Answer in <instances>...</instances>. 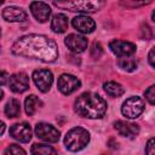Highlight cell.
<instances>
[{"instance_id":"obj_19","label":"cell","mask_w":155,"mask_h":155,"mask_svg":"<svg viewBox=\"0 0 155 155\" xmlns=\"http://www.w3.org/2000/svg\"><path fill=\"white\" fill-rule=\"evenodd\" d=\"M103 87H104V91L111 97H120L125 92V88L119 82H115V81H107L103 85Z\"/></svg>"},{"instance_id":"obj_18","label":"cell","mask_w":155,"mask_h":155,"mask_svg":"<svg viewBox=\"0 0 155 155\" xmlns=\"http://www.w3.org/2000/svg\"><path fill=\"white\" fill-rule=\"evenodd\" d=\"M31 155H57L56 150L48 145V144H41V143H35L31 145L30 149Z\"/></svg>"},{"instance_id":"obj_30","label":"cell","mask_w":155,"mask_h":155,"mask_svg":"<svg viewBox=\"0 0 155 155\" xmlns=\"http://www.w3.org/2000/svg\"><path fill=\"white\" fill-rule=\"evenodd\" d=\"M2 97H4V92H2V90L0 88V101L2 99Z\"/></svg>"},{"instance_id":"obj_23","label":"cell","mask_w":155,"mask_h":155,"mask_svg":"<svg viewBox=\"0 0 155 155\" xmlns=\"http://www.w3.org/2000/svg\"><path fill=\"white\" fill-rule=\"evenodd\" d=\"M4 155H25V151L23 150V148H21L17 144H11L10 147L6 148Z\"/></svg>"},{"instance_id":"obj_10","label":"cell","mask_w":155,"mask_h":155,"mask_svg":"<svg viewBox=\"0 0 155 155\" xmlns=\"http://www.w3.org/2000/svg\"><path fill=\"white\" fill-rule=\"evenodd\" d=\"M10 136L18 142L28 143L31 139V128L27 122L15 124L10 128Z\"/></svg>"},{"instance_id":"obj_24","label":"cell","mask_w":155,"mask_h":155,"mask_svg":"<svg viewBox=\"0 0 155 155\" xmlns=\"http://www.w3.org/2000/svg\"><path fill=\"white\" fill-rule=\"evenodd\" d=\"M103 53V48H102V45L99 42H94L92 45V48H91V56L93 58H99Z\"/></svg>"},{"instance_id":"obj_4","label":"cell","mask_w":155,"mask_h":155,"mask_svg":"<svg viewBox=\"0 0 155 155\" xmlns=\"http://www.w3.org/2000/svg\"><path fill=\"white\" fill-rule=\"evenodd\" d=\"M54 6L69 10L71 12H82V13H92L96 12L101 6H103V2L99 1H54Z\"/></svg>"},{"instance_id":"obj_13","label":"cell","mask_w":155,"mask_h":155,"mask_svg":"<svg viewBox=\"0 0 155 155\" xmlns=\"http://www.w3.org/2000/svg\"><path fill=\"white\" fill-rule=\"evenodd\" d=\"M30 11L35 19L40 23H45L48 21L51 15V8L46 2L42 1H33L30 4Z\"/></svg>"},{"instance_id":"obj_25","label":"cell","mask_w":155,"mask_h":155,"mask_svg":"<svg viewBox=\"0 0 155 155\" xmlns=\"http://www.w3.org/2000/svg\"><path fill=\"white\" fill-rule=\"evenodd\" d=\"M154 90H155V86L154 85H151L145 92H144V96H145V98H147V101L153 105L154 103H155V92H154Z\"/></svg>"},{"instance_id":"obj_9","label":"cell","mask_w":155,"mask_h":155,"mask_svg":"<svg viewBox=\"0 0 155 155\" xmlns=\"http://www.w3.org/2000/svg\"><path fill=\"white\" fill-rule=\"evenodd\" d=\"M111 52L119 57H128L136 52V45L130 41L124 40H113L109 44Z\"/></svg>"},{"instance_id":"obj_16","label":"cell","mask_w":155,"mask_h":155,"mask_svg":"<svg viewBox=\"0 0 155 155\" xmlns=\"http://www.w3.org/2000/svg\"><path fill=\"white\" fill-rule=\"evenodd\" d=\"M2 17L7 22H23L27 19V12L21 7L10 6L2 11Z\"/></svg>"},{"instance_id":"obj_27","label":"cell","mask_w":155,"mask_h":155,"mask_svg":"<svg viewBox=\"0 0 155 155\" xmlns=\"http://www.w3.org/2000/svg\"><path fill=\"white\" fill-rule=\"evenodd\" d=\"M8 79H10L8 74L6 71H4V70H0V86L7 84L8 82Z\"/></svg>"},{"instance_id":"obj_28","label":"cell","mask_w":155,"mask_h":155,"mask_svg":"<svg viewBox=\"0 0 155 155\" xmlns=\"http://www.w3.org/2000/svg\"><path fill=\"white\" fill-rule=\"evenodd\" d=\"M154 52H155V47H153L149 52V63L151 67H155V61H154Z\"/></svg>"},{"instance_id":"obj_2","label":"cell","mask_w":155,"mask_h":155,"mask_svg":"<svg viewBox=\"0 0 155 155\" xmlns=\"http://www.w3.org/2000/svg\"><path fill=\"white\" fill-rule=\"evenodd\" d=\"M74 109L80 116L88 119H101L107 111V102L97 93L85 92L76 98Z\"/></svg>"},{"instance_id":"obj_3","label":"cell","mask_w":155,"mask_h":155,"mask_svg":"<svg viewBox=\"0 0 155 155\" xmlns=\"http://www.w3.org/2000/svg\"><path fill=\"white\" fill-rule=\"evenodd\" d=\"M90 142V133L82 127H74L69 130L64 137V145L70 151H79L84 149Z\"/></svg>"},{"instance_id":"obj_32","label":"cell","mask_w":155,"mask_h":155,"mask_svg":"<svg viewBox=\"0 0 155 155\" xmlns=\"http://www.w3.org/2000/svg\"><path fill=\"white\" fill-rule=\"evenodd\" d=\"M103 155H107V154H103Z\"/></svg>"},{"instance_id":"obj_17","label":"cell","mask_w":155,"mask_h":155,"mask_svg":"<svg viewBox=\"0 0 155 155\" xmlns=\"http://www.w3.org/2000/svg\"><path fill=\"white\" fill-rule=\"evenodd\" d=\"M68 17L63 13H57L51 19V29L54 33H64L68 29Z\"/></svg>"},{"instance_id":"obj_26","label":"cell","mask_w":155,"mask_h":155,"mask_svg":"<svg viewBox=\"0 0 155 155\" xmlns=\"http://www.w3.org/2000/svg\"><path fill=\"white\" fill-rule=\"evenodd\" d=\"M155 140L154 138H150L145 145V155H155Z\"/></svg>"},{"instance_id":"obj_6","label":"cell","mask_w":155,"mask_h":155,"mask_svg":"<svg viewBox=\"0 0 155 155\" xmlns=\"http://www.w3.org/2000/svg\"><path fill=\"white\" fill-rule=\"evenodd\" d=\"M35 134L39 139L44 140V142H47V143H56L58 142L59 139V131L53 127L52 125L50 124H46V122H39L36 124L35 126Z\"/></svg>"},{"instance_id":"obj_7","label":"cell","mask_w":155,"mask_h":155,"mask_svg":"<svg viewBox=\"0 0 155 155\" xmlns=\"http://www.w3.org/2000/svg\"><path fill=\"white\" fill-rule=\"evenodd\" d=\"M57 86H58V90L63 94H70L80 88L81 82L76 76H74L71 74H62L58 78Z\"/></svg>"},{"instance_id":"obj_22","label":"cell","mask_w":155,"mask_h":155,"mask_svg":"<svg viewBox=\"0 0 155 155\" xmlns=\"http://www.w3.org/2000/svg\"><path fill=\"white\" fill-rule=\"evenodd\" d=\"M117 64H119V67H120L121 69H124V70H126V71H132V70H134V69L137 68V65H138V63H137L136 59L128 58V57L120 58L119 62H117Z\"/></svg>"},{"instance_id":"obj_20","label":"cell","mask_w":155,"mask_h":155,"mask_svg":"<svg viewBox=\"0 0 155 155\" xmlns=\"http://www.w3.org/2000/svg\"><path fill=\"white\" fill-rule=\"evenodd\" d=\"M21 113V103L18 99L12 98L5 105V114L7 117H17Z\"/></svg>"},{"instance_id":"obj_5","label":"cell","mask_w":155,"mask_h":155,"mask_svg":"<svg viewBox=\"0 0 155 155\" xmlns=\"http://www.w3.org/2000/svg\"><path fill=\"white\" fill-rule=\"evenodd\" d=\"M144 108H145L144 101L140 97L133 96V97L127 98L124 102V104L121 107V113L124 116H126L128 119H136L144 111Z\"/></svg>"},{"instance_id":"obj_12","label":"cell","mask_w":155,"mask_h":155,"mask_svg":"<svg viewBox=\"0 0 155 155\" xmlns=\"http://www.w3.org/2000/svg\"><path fill=\"white\" fill-rule=\"evenodd\" d=\"M64 42L74 53H81L87 48V39L80 34H69Z\"/></svg>"},{"instance_id":"obj_8","label":"cell","mask_w":155,"mask_h":155,"mask_svg":"<svg viewBox=\"0 0 155 155\" xmlns=\"http://www.w3.org/2000/svg\"><path fill=\"white\" fill-rule=\"evenodd\" d=\"M33 80L41 92H47L53 82V75L47 69H38L33 73Z\"/></svg>"},{"instance_id":"obj_11","label":"cell","mask_w":155,"mask_h":155,"mask_svg":"<svg viewBox=\"0 0 155 155\" xmlns=\"http://www.w3.org/2000/svg\"><path fill=\"white\" fill-rule=\"evenodd\" d=\"M8 86L15 93H22L29 88V78L25 73H16L10 76Z\"/></svg>"},{"instance_id":"obj_31","label":"cell","mask_w":155,"mask_h":155,"mask_svg":"<svg viewBox=\"0 0 155 155\" xmlns=\"http://www.w3.org/2000/svg\"><path fill=\"white\" fill-rule=\"evenodd\" d=\"M0 35H1V30H0Z\"/></svg>"},{"instance_id":"obj_29","label":"cell","mask_w":155,"mask_h":155,"mask_svg":"<svg viewBox=\"0 0 155 155\" xmlns=\"http://www.w3.org/2000/svg\"><path fill=\"white\" fill-rule=\"evenodd\" d=\"M4 131H5V124L0 120V136L4 133Z\"/></svg>"},{"instance_id":"obj_15","label":"cell","mask_w":155,"mask_h":155,"mask_svg":"<svg viewBox=\"0 0 155 155\" xmlns=\"http://www.w3.org/2000/svg\"><path fill=\"white\" fill-rule=\"evenodd\" d=\"M71 24L78 31L84 33V34H90L96 28L94 21L91 17H87V16H78V17L73 18Z\"/></svg>"},{"instance_id":"obj_21","label":"cell","mask_w":155,"mask_h":155,"mask_svg":"<svg viewBox=\"0 0 155 155\" xmlns=\"http://www.w3.org/2000/svg\"><path fill=\"white\" fill-rule=\"evenodd\" d=\"M41 105V102L39 101V98L35 96V94H30L25 98V102H24V108H25V113L30 116V115H34V113L38 110V107Z\"/></svg>"},{"instance_id":"obj_1","label":"cell","mask_w":155,"mask_h":155,"mask_svg":"<svg viewBox=\"0 0 155 155\" xmlns=\"http://www.w3.org/2000/svg\"><path fill=\"white\" fill-rule=\"evenodd\" d=\"M12 52L17 56L35 58L42 62H54L58 57L57 44L45 36L39 34H29L19 38L12 45Z\"/></svg>"},{"instance_id":"obj_14","label":"cell","mask_w":155,"mask_h":155,"mask_svg":"<svg viewBox=\"0 0 155 155\" xmlns=\"http://www.w3.org/2000/svg\"><path fill=\"white\" fill-rule=\"evenodd\" d=\"M114 127L120 136L127 137V138H134L139 133V126L137 124H132V122H127L122 120L116 121L114 124Z\"/></svg>"}]
</instances>
